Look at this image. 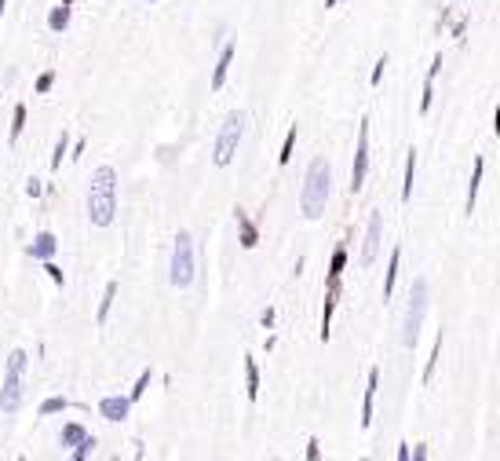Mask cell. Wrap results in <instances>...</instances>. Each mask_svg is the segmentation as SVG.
Instances as JSON below:
<instances>
[{"mask_svg": "<svg viewBox=\"0 0 500 461\" xmlns=\"http://www.w3.org/2000/svg\"><path fill=\"white\" fill-rule=\"evenodd\" d=\"M117 216V172L114 165H99L88 187V220L95 227H110Z\"/></svg>", "mask_w": 500, "mask_h": 461, "instance_id": "obj_1", "label": "cell"}, {"mask_svg": "<svg viewBox=\"0 0 500 461\" xmlns=\"http://www.w3.org/2000/svg\"><path fill=\"white\" fill-rule=\"evenodd\" d=\"M329 183H332V172L325 157H314L307 165V176H303V190H300V209L307 220H318L329 205Z\"/></svg>", "mask_w": 500, "mask_h": 461, "instance_id": "obj_2", "label": "cell"}, {"mask_svg": "<svg viewBox=\"0 0 500 461\" xmlns=\"http://www.w3.org/2000/svg\"><path fill=\"white\" fill-rule=\"evenodd\" d=\"M245 125H249V118L241 114V110L227 114V121H223V129H219V136H216V150H212V162H216L219 169H227V165L234 162V154H237V147H241V136H245Z\"/></svg>", "mask_w": 500, "mask_h": 461, "instance_id": "obj_3", "label": "cell"}, {"mask_svg": "<svg viewBox=\"0 0 500 461\" xmlns=\"http://www.w3.org/2000/svg\"><path fill=\"white\" fill-rule=\"evenodd\" d=\"M26 352H11L8 355V367H4V388H0V410L4 414H15L22 406V374H26Z\"/></svg>", "mask_w": 500, "mask_h": 461, "instance_id": "obj_4", "label": "cell"}, {"mask_svg": "<svg viewBox=\"0 0 500 461\" xmlns=\"http://www.w3.org/2000/svg\"><path fill=\"white\" fill-rule=\"evenodd\" d=\"M168 282L175 290H186L193 282V238L190 231L175 234V246H172V264H168Z\"/></svg>", "mask_w": 500, "mask_h": 461, "instance_id": "obj_5", "label": "cell"}, {"mask_svg": "<svg viewBox=\"0 0 500 461\" xmlns=\"http://www.w3.org/2000/svg\"><path fill=\"white\" fill-rule=\"evenodd\" d=\"M424 315H427V282L416 278L413 282V293H409V311H406V329H402V344L413 348L420 341V326H424Z\"/></svg>", "mask_w": 500, "mask_h": 461, "instance_id": "obj_6", "label": "cell"}, {"mask_svg": "<svg viewBox=\"0 0 500 461\" xmlns=\"http://www.w3.org/2000/svg\"><path fill=\"white\" fill-rule=\"evenodd\" d=\"M365 172H369V121H362V129H358V147H354V169H351V183H347L351 194H358V190L365 187Z\"/></svg>", "mask_w": 500, "mask_h": 461, "instance_id": "obj_7", "label": "cell"}, {"mask_svg": "<svg viewBox=\"0 0 500 461\" xmlns=\"http://www.w3.org/2000/svg\"><path fill=\"white\" fill-rule=\"evenodd\" d=\"M380 238H383V216L373 213V216H369V231H365V246H362V267H373L376 264Z\"/></svg>", "mask_w": 500, "mask_h": 461, "instance_id": "obj_8", "label": "cell"}, {"mask_svg": "<svg viewBox=\"0 0 500 461\" xmlns=\"http://www.w3.org/2000/svg\"><path fill=\"white\" fill-rule=\"evenodd\" d=\"M234 220H237V242L245 246V249L260 246V227L249 220V213H245V209H234Z\"/></svg>", "mask_w": 500, "mask_h": 461, "instance_id": "obj_9", "label": "cell"}, {"mask_svg": "<svg viewBox=\"0 0 500 461\" xmlns=\"http://www.w3.org/2000/svg\"><path fill=\"white\" fill-rule=\"evenodd\" d=\"M128 410H132V399H128V395H106V399L99 403V414L106 421H124Z\"/></svg>", "mask_w": 500, "mask_h": 461, "instance_id": "obj_10", "label": "cell"}, {"mask_svg": "<svg viewBox=\"0 0 500 461\" xmlns=\"http://www.w3.org/2000/svg\"><path fill=\"white\" fill-rule=\"evenodd\" d=\"M234 52H237V44H234V41H227V44H223V52H219V62H216V70H212V88H216V92H219L223 85H227V73H230Z\"/></svg>", "mask_w": 500, "mask_h": 461, "instance_id": "obj_11", "label": "cell"}, {"mask_svg": "<svg viewBox=\"0 0 500 461\" xmlns=\"http://www.w3.org/2000/svg\"><path fill=\"white\" fill-rule=\"evenodd\" d=\"M55 249H59V238H55L52 231H41V234L34 238V246H29V257H34V260H52Z\"/></svg>", "mask_w": 500, "mask_h": 461, "instance_id": "obj_12", "label": "cell"}, {"mask_svg": "<svg viewBox=\"0 0 500 461\" xmlns=\"http://www.w3.org/2000/svg\"><path fill=\"white\" fill-rule=\"evenodd\" d=\"M482 172H486V157H475V169H471V183H467V201H464V213H467V216L475 213V201H478V183H482Z\"/></svg>", "mask_w": 500, "mask_h": 461, "instance_id": "obj_13", "label": "cell"}, {"mask_svg": "<svg viewBox=\"0 0 500 461\" xmlns=\"http://www.w3.org/2000/svg\"><path fill=\"white\" fill-rule=\"evenodd\" d=\"M376 388H380V370H369V388H365V403H362V428H369V425H373Z\"/></svg>", "mask_w": 500, "mask_h": 461, "instance_id": "obj_14", "label": "cell"}, {"mask_svg": "<svg viewBox=\"0 0 500 461\" xmlns=\"http://www.w3.org/2000/svg\"><path fill=\"white\" fill-rule=\"evenodd\" d=\"M439 70H442V55H434L431 66H427V77H424V95H420V110H424V114L434 103V77H439Z\"/></svg>", "mask_w": 500, "mask_h": 461, "instance_id": "obj_15", "label": "cell"}, {"mask_svg": "<svg viewBox=\"0 0 500 461\" xmlns=\"http://www.w3.org/2000/svg\"><path fill=\"white\" fill-rule=\"evenodd\" d=\"M245 385H249V388H245V392H249V399L256 403V399H260V367H256V359H252V355L245 359Z\"/></svg>", "mask_w": 500, "mask_h": 461, "instance_id": "obj_16", "label": "cell"}, {"mask_svg": "<svg viewBox=\"0 0 500 461\" xmlns=\"http://www.w3.org/2000/svg\"><path fill=\"white\" fill-rule=\"evenodd\" d=\"M413 183H416V150L406 157V183H402V201H413Z\"/></svg>", "mask_w": 500, "mask_h": 461, "instance_id": "obj_17", "label": "cell"}, {"mask_svg": "<svg viewBox=\"0 0 500 461\" xmlns=\"http://www.w3.org/2000/svg\"><path fill=\"white\" fill-rule=\"evenodd\" d=\"M398 260H402V249H391V264H387V275H383V300L391 297V290H395V278H398Z\"/></svg>", "mask_w": 500, "mask_h": 461, "instance_id": "obj_18", "label": "cell"}, {"mask_svg": "<svg viewBox=\"0 0 500 461\" xmlns=\"http://www.w3.org/2000/svg\"><path fill=\"white\" fill-rule=\"evenodd\" d=\"M114 300H117V282H106V293H103V300H99V326H106Z\"/></svg>", "mask_w": 500, "mask_h": 461, "instance_id": "obj_19", "label": "cell"}, {"mask_svg": "<svg viewBox=\"0 0 500 461\" xmlns=\"http://www.w3.org/2000/svg\"><path fill=\"white\" fill-rule=\"evenodd\" d=\"M47 26H52L55 34H62V29L70 26V4H59V8H52V15H47Z\"/></svg>", "mask_w": 500, "mask_h": 461, "instance_id": "obj_20", "label": "cell"}, {"mask_svg": "<svg viewBox=\"0 0 500 461\" xmlns=\"http://www.w3.org/2000/svg\"><path fill=\"white\" fill-rule=\"evenodd\" d=\"M84 436H88L84 428H80L77 421H70V425H62V436H59V439H62V447H77V443L84 439Z\"/></svg>", "mask_w": 500, "mask_h": 461, "instance_id": "obj_21", "label": "cell"}, {"mask_svg": "<svg viewBox=\"0 0 500 461\" xmlns=\"http://www.w3.org/2000/svg\"><path fill=\"white\" fill-rule=\"evenodd\" d=\"M66 406H70L66 395H52V399H44V403H41V418H47V414H62Z\"/></svg>", "mask_w": 500, "mask_h": 461, "instance_id": "obj_22", "label": "cell"}, {"mask_svg": "<svg viewBox=\"0 0 500 461\" xmlns=\"http://www.w3.org/2000/svg\"><path fill=\"white\" fill-rule=\"evenodd\" d=\"M22 129H26V103H19L15 106V114H11V143L22 136Z\"/></svg>", "mask_w": 500, "mask_h": 461, "instance_id": "obj_23", "label": "cell"}, {"mask_svg": "<svg viewBox=\"0 0 500 461\" xmlns=\"http://www.w3.org/2000/svg\"><path fill=\"white\" fill-rule=\"evenodd\" d=\"M293 150H296V125L288 129V136H285V143H281V154H278V162L281 165H288L293 162Z\"/></svg>", "mask_w": 500, "mask_h": 461, "instance_id": "obj_24", "label": "cell"}, {"mask_svg": "<svg viewBox=\"0 0 500 461\" xmlns=\"http://www.w3.org/2000/svg\"><path fill=\"white\" fill-rule=\"evenodd\" d=\"M442 355V333L434 337V348H431V359H427V367H424V385H431V374H434V362H439Z\"/></svg>", "mask_w": 500, "mask_h": 461, "instance_id": "obj_25", "label": "cell"}, {"mask_svg": "<svg viewBox=\"0 0 500 461\" xmlns=\"http://www.w3.org/2000/svg\"><path fill=\"white\" fill-rule=\"evenodd\" d=\"M150 377H154L150 370H142V374H139V381H135V388H132V395H128V399H132V403H135V399H142V395H147V388H150Z\"/></svg>", "mask_w": 500, "mask_h": 461, "instance_id": "obj_26", "label": "cell"}, {"mask_svg": "<svg viewBox=\"0 0 500 461\" xmlns=\"http://www.w3.org/2000/svg\"><path fill=\"white\" fill-rule=\"evenodd\" d=\"M66 150H70V136L62 132V136H59V143H55V157H52V169H59V165H62V157H66Z\"/></svg>", "mask_w": 500, "mask_h": 461, "instance_id": "obj_27", "label": "cell"}, {"mask_svg": "<svg viewBox=\"0 0 500 461\" xmlns=\"http://www.w3.org/2000/svg\"><path fill=\"white\" fill-rule=\"evenodd\" d=\"M91 451H95V436H84V439L77 443V451H73V461H84Z\"/></svg>", "mask_w": 500, "mask_h": 461, "instance_id": "obj_28", "label": "cell"}, {"mask_svg": "<svg viewBox=\"0 0 500 461\" xmlns=\"http://www.w3.org/2000/svg\"><path fill=\"white\" fill-rule=\"evenodd\" d=\"M52 85H55V73H52V70L37 77V92H41V95H44V92H52Z\"/></svg>", "mask_w": 500, "mask_h": 461, "instance_id": "obj_29", "label": "cell"}, {"mask_svg": "<svg viewBox=\"0 0 500 461\" xmlns=\"http://www.w3.org/2000/svg\"><path fill=\"white\" fill-rule=\"evenodd\" d=\"M44 271L52 275V282H55V285H62V282H66V275H62V271H59V267H55L52 260H44Z\"/></svg>", "mask_w": 500, "mask_h": 461, "instance_id": "obj_30", "label": "cell"}, {"mask_svg": "<svg viewBox=\"0 0 500 461\" xmlns=\"http://www.w3.org/2000/svg\"><path fill=\"white\" fill-rule=\"evenodd\" d=\"M26 194H29V198H41V194H44V183H41V180H29V183H26Z\"/></svg>", "mask_w": 500, "mask_h": 461, "instance_id": "obj_31", "label": "cell"}, {"mask_svg": "<svg viewBox=\"0 0 500 461\" xmlns=\"http://www.w3.org/2000/svg\"><path fill=\"white\" fill-rule=\"evenodd\" d=\"M383 66H387V55H383V59L376 62V66H373V85H380V81H383Z\"/></svg>", "mask_w": 500, "mask_h": 461, "instance_id": "obj_32", "label": "cell"}, {"mask_svg": "<svg viewBox=\"0 0 500 461\" xmlns=\"http://www.w3.org/2000/svg\"><path fill=\"white\" fill-rule=\"evenodd\" d=\"M321 458V451H318V439H311L307 443V461H318Z\"/></svg>", "mask_w": 500, "mask_h": 461, "instance_id": "obj_33", "label": "cell"}, {"mask_svg": "<svg viewBox=\"0 0 500 461\" xmlns=\"http://www.w3.org/2000/svg\"><path fill=\"white\" fill-rule=\"evenodd\" d=\"M336 4H340V0H325V8H336Z\"/></svg>", "mask_w": 500, "mask_h": 461, "instance_id": "obj_34", "label": "cell"}, {"mask_svg": "<svg viewBox=\"0 0 500 461\" xmlns=\"http://www.w3.org/2000/svg\"><path fill=\"white\" fill-rule=\"evenodd\" d=\"M4 8H8V0H0V15H4Z\"/></svg>", "mask_w": 500, "mask_h": 461, "instance_id": "obj_35", "label": "cell"}, {"mask_svg": "<svg viewBox=\"0 0 500 461\" xmlns=\"http://www.w3.org/2000/svg\"><path fill=\"white\" fill-rule=\"evenodd\" d=\"M62 4H73V0H62Z\"/></svg>", "mask_w": 500, "mask_h": 461, "instance_id": "obj_36", "label": "cell"}, {"mask_svg": "<svg viewBox=\"0 0 500 461\" xmlns=\"http://www.w3.org/2000/svg\"><path fill=\"white\" fill-rule=\"evenodd\" d=\"M147 4H154V0H147Z\"/></svg>", "mask_w": 500, "mask_h": 461, "instance_id": "obj_37", "label": "cell"}]
</instances>
